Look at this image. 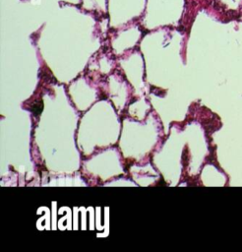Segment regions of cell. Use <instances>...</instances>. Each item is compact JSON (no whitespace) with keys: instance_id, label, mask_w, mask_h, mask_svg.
<instances>
[{"instance_id":"obj_1","label":"cell","mask_w":242,"mask_h":252,"mask_svg":"<svg viewBox=\"0 0 242 252\" xmlns=\"http://www.w3.org/2000/svg\"><path fill=\"white\" fill-rule=\"evenodd\" d=\"M42 108H44V105H42V102H35V104L33 105V112L35 113V115H38V114H40V113L42 111Z\"/></svg>"}]
</instances>
